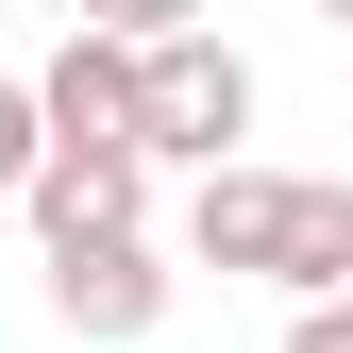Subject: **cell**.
I'll return each instance as SVG.
<instances>
[{"label": "cell", "mask_w": 353, "mask_h": 353, "mask_svg": "<svg viewBox=\"0 0 353 353\" xmlns=\"http://www.w3.org/2000/svg\"><path fill=\"white\" fill-rule=\"evenodd\" d=\"M51 320L101 336V353L152 336V320H168V252H152V236H84V252H51Z\"/></svg>", "instance_id": "3"}, {"label": "cell", "mask_w": 353, "mask_h": 353, "mask_svg": "<svg viewBox=\"0 0 353 353\" xmlns=\"http://www.w3.org/2000/svg\"><path fill=\"white\" fill-rule=\"evenodd\" d=\"M0 185H34V84H0Z\"/></svg>", "instance_id": "7"}, {"label": "cell", "mask_w": 353, "mask_h": 353, "mask_svg": "<svg viewBox=\"0 0 353 353\" xmlns=\"http://www.w3.org/2000/svg\"><path fill=\"white\" fill-rule=\"evenodd\" d=\"M286 353H353V286H336V303H303V320H286Z\"/></svg>", "instance_id": "8"}, {"label": "cell", "mask_w": 353, "mask_h": 353, "mask_svg": "<svg viewBox=\"0 0 353 353\" xmlns=\"http://www.w3.org/2000/svg\"><path fill=\"white\" fill-rule=\"evenodd\" d=\"M185 252H202V270H270V286H303V303H336V286H353V185H303V168H202Z\"/></svg>", "instance_id": "1"}, {"label": "cell", "mask_w": 353, "mask_h": 353, "mask_svg": "<svg viewBox=\"0 0 353 353\" xmlns=\"http://www.w3.org/2000/svg\"><path fill=\"white\" fill-rule=\"evenodd\" d=\"M68 34H101V51H168V34H202V0H68Z\"/></svg>", "instance_id": "6"}, {"label": "cell", "mask_w": 353, "mask_h": 353, "mask_svg": "<svg viewBox=\"0 0 353 353\" xmlns=\"http://www.w3.org/2000/svg\"><path fill=\"white\" fill-rule=\"evenodd\" d=\"M34 152H135V51L68 34V51L34 68Z\"/></svg>", "instance_id": "4"}, {"label": "cell", "mask_w": 353, "mask_h": 353, "mask_svg": "<svg viewBox=\"0 0 353 353\" xmlns=\"http://www.w3.org/2000/svg\"><path fill=\"white\" fill-rule=\"evenodd\" d=\"M152 219V168L135 152H34V236L84 252V236H135Z\"/></svg>", "instance_id": "5"}, {"label": "cell", "mask_w": 353, "mask_h": 353, "mask_svg": "<svg viewBox=\"0 0 353 353\" xmlns=\"http://www.w3.org/2000/svg\"><path fill=\"white\" fill-rule=\"evenodd\" d=\"M252 135V68L219 51V34H168V51H135V168H236Z\"/></svg>", "instance_id": "2"}, {"label": "cell", "mask_w": 353, "mask_h": 353, "mask_svg": "<svg viewBox=\"0 0 353 353\" xmlns=\"http://www.w3.org/2000/svg\"><path fill=\"white\" fill-rule=\"evenodd\" d=\"M320 17H336V34H353V0H320Z\"/></svg>", "instance_id": "9"}]
</instances>
